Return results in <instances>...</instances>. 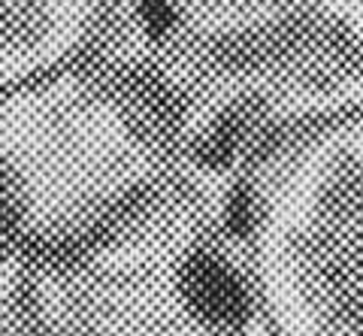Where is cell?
<instances>
[{
	"mask_svg": "<svg viewBox=\"0 0 363 336\" xmlns=\"http://www.w3.org/2000/svg\"><path fill=\"white\" fill-rule=\"evenodd\" d=\"M188 285L197 303L215 318H230L233 309L240 306V291H236V285L215 264H197L191 270Z\"/></svg>",
	"mask_w": 363,
	"mask_h": 336,
	"instance_id": "obj_1",
	"label": "cell"
},
{
	"mask_svg": "<svg viewBox=\"0 0 363 336\" xmlns=\"http://www.w3.org/2000/svg\"><path fill=\"white\" fill-rule=\"evenodd\" d=\"M143 16L157 30H164L169 21H173V13H169V6L164 4V0H143Z\"/></svg>",
	"mask_w": 363,
	"mask_h": 336,
	"instance_id": "obj_2",
	"label": "cell"
}]
</instances>
